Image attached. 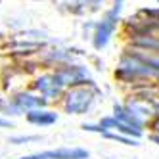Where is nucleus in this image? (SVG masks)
I'll return each instance as SVG.
<instances>
[{
    "label": "nucleus",
    "mask_w": 159,
    "mask_h": 159,
    "mask_svg": "<svg viewBox=\"0 0 159 159\" xmlns=\"http://www.w3.org/2000/svg\"><path fill=\"white\" fill-rule=\"evenodd\" d=\"M148 65H152L155 71H159V56H150V58H146Z\"/></svg>",
    "instance_id": "nucleus-10"
},
{
    "label": "nucleus",
    "mask_w": 159,
    "mask_h": 159,
    "mask_svg": "<svg viewBox=\"0 0 159 159\" xmlns=\"http://www.w3.org/2000/svg\"><path fill=\"white\" fill-rule=\"evenodd\" d=\"M119 12H121V4H115L113 10H109V12L104 16V19L96 25V29H94V48L96 50H102V48L107 46L113 31H115V27H117Z\"/></svg>",
    "instance_id": "nucleus-1"
},
{
    "label": "nucleus",
    "mask_w": 159,
    "mask_h": 159,
    "mask_svg": "<svg viewBox=\"0 0 159 159\" xmlns=\"http://www.w3.org/2000/svg\"><path fill=\"white\" fill-rule=\"evenodd\" d=\"M113 117H117L119 121H123L125 125H129V127L136 129V130H142V119L136 115V113H132L129 107H123V106H115L113 107Z\"/></svg>",
    "instance_id": "nucleus-6"
},
{
    "label": "nucleus",
    "mask_w": 159,
    "mask_h": 159,
    "mask_svg": "<svg viewBox=\"0 0 159 159\" xmlns=\"http://www.w3.org/2000/svg\"><path fill=\"white\" fill-rule=\"evenodd\" d=\"M44 102L46 100H42V98H35V96H31V94H19L16 96V106L17 109H37V107H42L44 106Z\"/></svg>",
    "instance_id": "nucleus-8"
},
{
    "label": "nucleus",
    "mask_w": 159,
    "mask_h": 159,
    "mask_svg": "<svg viewBox=\"0 0 159 159\" xmlns=\"http://www.w3.org/2000/svg\"><path fill=\"white\" fill-rule=\"evenodd\" d=\"M0 127H10V123L4 121V119H0Z\"/></svg>",
    "instance_id": "nucleus-13"
},
{
    "label": "nucleus",
    "mask_w": 159,
    "mask_h": 159,
    "mask_svg": "<svg viewBox=\"0 0 159 159\" xmlns=\"http://www.w3.org/2000/svg\"><path fill=\"white\" fill-rule=\"evenodd\" d=\"M31 140H37V136H16L12 138L14 144H21V142H31Z\"/></svg>",
    "instance_id": "nucleus-11"
},
{
    "label": "nucleus",
    "mask_w": 159,
    "mask_h": 159,
    "mask_svg": "<svg viewBox=\"0 0 159 159\" xmlns=\"http://www.w3.org/2000/svg\"><path fill=\"white\" fill-rule=\"evenodd\" d=\"M56 79H58V83L63 86V84H84L88 81V73L84 67L81 65H75V67H63V69H60L58 73H56ZM90 83V81H88Z\"/></svg>",
    "instance_id": "nucleus-4"
},
{
    "label": "nucleus",
    "mask_w": 159,
    "mask_h": 159,
    "mask_svg": "<svg viewBox=\"0 0 159 159\" xmlns=\"http://www.w3.org/2000/svg\"><path fill=\"white\" fill-rule=\"evenodd\" d=\"M125 2V0H115V4H123Z\"/></svg>",
    "instance_id": "nucleus-14"
},
{
    "label": "nucleus",
    "mask_w": 159,
    "mask_h": 159,
    "mask_svg": "<svg viewBox=\"0 0 159 159\" xmlns=\"http://www.w3.org/2000/svg\"><path fill=\"white\" fill-rule=\"evenodd\" d=\"M88 152L83 148H58V150H48L42 153L27 155L21 159H86Z\"/></svg>",
    "instance_id": "nucleus-3"
},
{
    "label": "nucleus",
    "mask_w": 159,
    "mask_h": 159,
    "mask_svg": "<svg viewBox=\"0 0 159 159\" xmlns=\"http://www.w3.org/2000/svg\"><path fill=\"white\" fill-rule=\"evenodd\" d=\"M104 136L106 138H111V140H119V142H123V144H127V146H136L138 142H136L134 138H130V136H121V134H115V132H104Z\"/></svg>",
    "instance_id": "nucleus-9"
},
{
    "label": "nucleus",
    "mask_w": 159,
    "mask_h": 159,
    "mask_svg": "<svg viewBox=\"0 0 159 159\" xmlns=\"http://www.w3.org/2000/svg\"><path fill=\"white\" fill-rule=\"evenodd\" d=\"M152 142H155V144L159 146V134H153V136H152Z\"/></svg>",
    "instance_id": "nucleus-12"
},
{
    "label": "nucleus",
    "mask_w": 159,
    "mask_h": 159,
    "mask_svg": "<svg viewBox=\"0 0 159 159\" xmlns=\"http://www.w3.org/2000/svg\"><path fill=\"white\" fill-rule=\"evenodd\" d=\"M27 121L33 123V125H52L58 121V115L52 111H40V109H31L27 111Z\"/></svg>",
    "instance_id": "nucleus-7"
},
{
    "label": "nucleus",
    "mask_w": 159,
    "mask_h": 159,
    "mask_svg": "<svg viewBox=\"0 0 159 159\" xmlns=\"http://www.w3.org/2000/svg\"><path fill=\"white\" fill-rule=\"evenodd\" d=\"M94 102V94L92 90H88L86 86H75L65 94V111L67 113H84L90 109Z\"/></svg>",
    "instance_id": "nucleus-2"
},
{
    "label": "nucleus",
    "mask_w": 159,
    "mask_h": 159,
    "mask_svg": "<svg viewBox=\"0 0 159 159\" xmlns=\"http://www.w3.org/2000/svg\"><path fill=\"white\" fill-rule=\"evenodd\" d=\"M37 88L42 92L44 98H52V96H58L60 94V88L61 84L58 83V79L56 75H44L37 81Z\"/></svg>",
    "instance_id": "nucleus-5"
}]
</instances>
